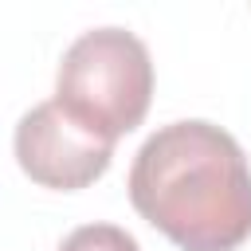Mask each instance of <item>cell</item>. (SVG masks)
<instances>
[{
    "label": "cell",
    "mask_w": 251,
    "mask_h": 251,
    "mask_svg": "<svg viewBox=\"0 0 251 251\" xmlns=\"http://www.w3.org/2000/svg\"><path fill=\"white\" fill-rule=\"evenodd\" d=\"M129 204L180 251H235L251 235V165L227 129L169 122L129 165Z\"/></svg>",
    "instance_id": "1"
},
{
    "label": "cell",
    "mask_w": 251,
    "mask_h": 251,
    "mask_svg": "<svg viewBox=\"0 0 251 251\" xmlns=\"http://www.w3.org/2000/svg\"><path fill=\"white\" fill-rule=\"evenodd\" d=\"M153 98L149 47L126 27L82 31L59 63L55 102L90 133L118 141L141 126Z\"/></svg>",
    "instance_id": "2"
},
{
    "label": "cell",
    "mask_w": 251,
    "mask_h": 251,
    "mask_svg": "<svg viewBox=\"0 0 251 251\" xmlns=\"http://www.w3.org/2000/svg\"><path fill=\"white\" fill-rule=\"evenodd\" d=\"M12 145H16L20 169L35 184L63 188V192L94 184L110 169V157H114V141L78 126L55 98L31 106L16 122Z\"/></svg>",
    "instance_id": "3"
},
{
    "label": "cell",
    "mask_w": 251,
    "mask_h": 251,
    "mask_svg": "<svg viewBox=\"0 0 251 251\" xmlns=\"http://www.w3.org/2000/svg\"><path fill=\"white\" fill-rule=\"evenodd\" d=\"M59 251H141V247L118 224H82L59 243Z\"/></svg>",
    "instance_id": "4"
}]
</instances>
